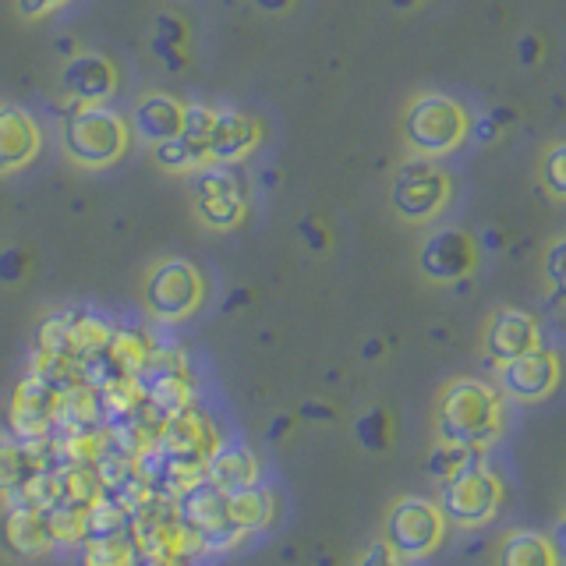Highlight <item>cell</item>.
I'll use <instances>...</instances> for the list:
<instances>
[{"label":"cell","mask_w":566,"mask_h":566,"mask_svg":"<svg viewBox=\"0 0 566 566\" xmlns=\"http://www.w3.org/2000/svg\"><path fill=\"white\" fill-rule=\"evenodd\" d=\"M503 432V400L482 379H453L436 400L439 442H457L468 450L492 447Z\"/></svg>","instance_id":"1"},{"label":"cell","mask_w":566,"mask_h":566,"mask_svg":"<svg viewBox=\"0 0 566 566\" xmlns=\"http://www.w3.org/2000/svg\"><path fill=\"white\" fill-rule=\"evenodd\" d=\"M61 142L71 164L85 170H103L124 159L132 128L111 103H75L61 124Z\"/></svg>","instance_id":"2"},{"label":"cell","mask_w":566,"mask_h":566,"mask_svg":"<svg viewBox=\"0 0 566 566\" xmlns=\"http://www.w3.org/2000/svg\"><path fill=\"white\" fill-rule=\"evenodd\" d=\"M439 485H442V492H439L442 517L460 531L485 527L489 521H495V513H500V506L506 500L500 474L482 460V450H474L468 457V464L453 471L450 478H442Z\"/></svg>","instance_id":"3"},{"label":"cell","mask_w":566,"mask_h":566,"mask_svg":"<svg viewBox=\"0 0 566 566\" xmlns=\"http://www.w3.org/2000/svg\"><path fill=\"white\" fill-rule=\"evenodd\" d=\"M447 538V517H442L439 503L421 500V495H400L394 506L386 510L382 521V542L394 553L407 559H429Z\"/></svg>","instance_id":"4"},{"label":"cell","mask_w":566,"mask_h":566,"mask_svg":"<svg viewBox=\"0 0 566 566\" xmlns=\"http://www.w3.org/2000/svg\"><path fill=\"white\" fill-rule=\"evenodd\" d=\"M142 301L159 323H185L206 301V280L199 265L188 259H164L156 262L146 283H142Z\"/></svg>","instance_id":"5"},{"label":"cell","mask_w":566,"mask_h":566,"mask_svg":"<svg viewBox=\"0 0 566 566\" xmlns=\"http://www.w3.org/2000/svg\"><path fill=\"white\" fill-rule=\"evenodd\" d=\"M403 135L411 142V149L421 156H442L460 146V138L468 135V114L464 106L450 96H418L411 111L403 117Z\"/></svg>","instance_id":"6"},{"label":"cell","mask_w":566,"mask_h":566,"mask_svg":"<svg viewBox=\"0 0 566 566\" xmlns=\"http://www.w3.org/2000/svg\"><path fill=\"white\" fill-rule=\"evenodd\" d=\"M174 503H177V513L199 531L206 548H234L248 538L244 531L230 521V492L212 485L209 478L195 489H188L181 500H174Z\"/></svg>","instance_id":"7"},{"label":"cell","mask_w":566,"mask_h":566,"mask_svg":"<svg viewBox=\"0 0 566 566\" xmlns=\"http://www.w3.org/2000/svg\"><path fill=\"white\" fill-rule=\"evenodd\" d=\"M195 212L212 230H234L248 212V191L234 167L212 164L195 177Z\"/></svg>","instance_id":"8"},{"label":"cell","mask_w":566,"mask_h":566,"mask_svg":"<svg viewBox=\"0 0 566 566\" xmlns=\"http://www.w3.org/2000/svg\"><path fill=\"white\" fill-rule=\"evenodd\" d=\"M450 195V181L429 156L407 159L394 177V191H389V202L400 212L403 220H429L442 209Z\"/></svg>","instance_id":"9"},{"label":"cell","mask_w":566,"mask_h":566,"mask_svg":"<svg viewBox=\"0 0 566 566\" xmlns=\"http://www.w3.org/2000/svg\"><path fill=\"white\" fill-rule=\"evenodd\" d=\"M156 447L164 457H174V460H188V464H209V457L223 447V439L217 432V424H212L209 415L195 411H181L177 418H170L164 429L156 436Z\"/></svg>","instance_id":"10"},{"label":"cell","mask_w":566,"mask_h":566,"mask_svg":"<svg viewBox=\"0 0 566 566\" xmlns=\"http://www.w3.org/2000/svg\"><path fill=\"white\" fill-rule=\"evenodd\" d=\"M61 386H53L43 376H29L11 397V432L18 439H43L57 424V407H61Z\"/></svg>","instance_id":"11"},{"label":"cell","mask_w":566,"mask_h":566,"mask_svg":"<svg viewBox=\"0 0 566 566\" xmlns=\"http://www.w3.org/2000/svg\"><path fill=\"white\" fill-rule=\"evenodd\" d=\"M563 379V365L553 350H527L521 358H513L500 368V382L513 400H524V403H535L553 397L559 389Z\"/></svg>","instance_id":"12"},{"label":"cell","mask_w":566,"mask_h":566,"mask_svg":"<svg viewBox=\"0 0 566 566\" xmlns=\"http://www.w3.org/2000/svg\"><path fill=\"white\" fill-rule=\"evenodd\" d=\"M43 149V128L25 106L0 103V177L25 170Z\"/></svg>","instance_id":"13"},{"label":"cell","mask_w":566,"mask_h":566,"mask_svg":"<svg viewBox=\"0 0 566 566\" xmlns=\"http://www.w3.org/2000/svg\"><path fill=\"white\" fill-rule=\"evenodd\" d=\"M259 138H262V128H259L255 117L234 111V106H217V117H212L206 146H209L212 164L234 167V164H241L244 156L255 153Z\"/></svg>","instance_id":"14"},{"label":"cell","mask_w":566,"mask_h":566,"mask_svg":"<svg viewBox=\"0 0 566 566\" xmlns=\"http://www.w3.org/2000/svg\"><path fill=\"white\" fill-rule=\"evenodd\" d=\"M120 88V71L106 53H75L64 64V93L75 103H111Z\"/></svg>","instance_id":"15"},{"label":"cell","mask_w":566,"mask_h":566,"mask_svg":"<svg viewBox=\"0 0 566 566\" xmlns=\"http://www.w3.org/2000/svg\"><path fill=\"white\" fill-rule=\"evenodd\" d=\"M542 347V333L538 323L521 308H503L489 318L485 326V354L495 365H506L521 354Z\"/></svg>","instance_id":"16"},{"label":"cell","mask_w":566,"mask_h":566,"mask_svg":"<svg viewBox=\"0 0 566 566\" xmlns=\"http://www.w3.org/2000/svg\"><path fill=\"white\" fill-rule=\"evenodd\" d=\"M418 262H421V273L436 283L460 280V276H468L474 265V241L464 230H436V234L424 241Z\"/></svg>","instance_id":"17"},{"label":"cell","mask_w":566,"mask_h":566,"mask_svg":"<svg viewBox=\"0 0 566 566\" xmlns=\"http://www.w3.org/2000/svg\"><path fill=\"white\" fill-rule=\"evenodd\" d=\"M185 124V103L170 93H146L138 96L132 106L128 128L135 138H142L146 146H164L170 142Z\"/></svg>","instance_id":"18"},{"label":"cell","mask_w":566,"mask_h":566,"mask_svg":"<svg viewBox=\"0 0 566 566\" xmlns=\"http://www.w3.org/2000/svg\"><path fill=\"white\" fill-rule=\"evenodd\" d=\"M206 478L212 485H220L223 492H241L259 485V460L255 453L241 447V442H223V447L209 457Z\"/></svg>","instance_id":"19"},{"label":"cell","mask_w":566,"mask_h":566,"mask_svg":"<svg viewBox=\"0 0 566 566\" xmlns=\"http://www.w3.org/2000/svg\"><path fill=\"white\" fill-rule=\"evenodd\" d=\"M0 538H4L8 553L22 559H40L53 548L43 513H32V510H8L4 524H0Z\"/></svg>","instance_id":"20"},{"label":"cell","mask_w":566,"mask_h":566,"mask_svg":"<svg viewBox=\"0 0 566 566\" xmlns=\"http://www.w3.org/2000/svg\"><path fill=\"white\" fill-rule=\"evenodd\" d=\"M492 566H563V563L548 535H538V531H510L495 545Z\"/></svg>","instance_id":"21"},{"label":"cell","mask_w":566,"mask_h":566,"mask_svg":"<svg viewBox=\"0 0 566 566\" xmlns=\"http://www.w3.org/2000/svg\"><path fill=\"white\" fill-rule=\"evenodd\" d=\"M230 521H234V527H241L244 535H259V531H265L276 521V495L262 485L230 492Z\"/></svg>","instance_id":"22"},{"label":"cell","mask_w":566,"mask_h":566,"mask_svg":"<svg viewBox=\"0 0 566 566\" xmlns=\"http://www.w3.org/2000/svg\"><path fill=\"white\" fill-rule=\"evenodd\" d=\"M82 566H138V548L128 531H120V535H111V538H85Z\"/></svg>","instance_id":"23"},{"label":"cell","mask_w":566,"mask_h":566,"mask_svg":"<svg viewBox=\"0 0 566 566\" xmlns=\"http://www.w3.org/2000/svg\"><path fill=\"white\" fill-rule=\"evenodd\" d=\"M85 513L88 510H78V506H64L57 503L53 510L43 513V521H46V531H50V538L53 545H82L85 542Z\"/></svg>","instance_id":"24"},{"label":"cell","mask_w":566,"mask_h":566,"mask_svg":"<svg viewBox=\"0 0 566 566\" xmlns=\"http://www.w3.org/2000/svg\"><path fill=\"white\" fill-rule=\"evenodd\" d=\"M354 432H358L365 450H376L379 453V450L389 447V439H394V424H389V415L386 411H368V415H361L358 424H354Z\"/></svg>","instance_id":"25"},{"label":"cell","mask_w":566,"mask_h":566,"mask_svg":"<svg viewBox=\"0 0 566 566\" xmlns=\"http://www.w3.org/2000/svg\"><path fill=\"white\" fill-rule=\"evenodd\" d=\"M474 450H468V447H457V442H439V447L432 450V457H429V471H432V478H450L453 471H460L468 464V457H471Z\"/></svg>","instance_id":"26"},{"label":"cell","mask_w":566,"mask_h":566,"mask_svg":"<svg viewBox=\"0 0 566 566\" xmlns=\"http://www.w3.org/2000/svg\"><path fill=\"white\" fill-rule=\"evenodd\" d=\"M542 181L545 188L566 199V142L563 146H553L545 153V164H542Z\"/></svg>","instance_id":"27"},{"label":"cell","mask_w":566,"mask_h":566,"mask_svg":"<svg viewBox=\"0 0 566 566\" xmlns=\"http://www.w3.org/2000/svg\"><path fill=\"white\" fill-rule=\"evenodd\" d=\"M545 280L556 301H566V238H559L545 255Z\"/></svg>","instance_id":"28"},{"label":"cell","mask_w":566,"mask_h":566,"mask_svg":"<svg viewBox=\"0 0 566 566\" xmlns=\"http://www.w3.org/2000/svg\"><path fill=\"white\" fill-rule=\"evenodd\" d=\"M350 566H403V559L379 538L376 545H368L365 553H361L358 559H354Z\"/></svg>","instance_id":"29"},{"label":"cell","mask_w":566,"mask_h":566,"mask_svg":"<svg viewBox=\"0 0 566 566\" xmlns=\"http://www.w3.org/2000/svg\"><path fill=\"white\" fill-rule=\"evenodd\" d=\"M18 4V14L29 18V22H40L46 14H57L61 8H67L71 0H14Z\"/></svg>","instance_id":"30"},{"label":"cell","mask_w":566,"mask_h":566,"mask_svg":"<svg viewBox=\"0 0 566 566\" xmlns=\"http://www.w3.org/2000/svg\"><path fill=\"white\" fill-rule=\"evenodd\" d=\"M156 40H167V43H177V46H181V43H185V25L177 22L174 14H159V18H156Z\"/></svg>","instance_id":"31"},{"label":"cell","mask_w":566,"mask_h":566,"mask_svg":"<svg viewBox=\"0 0 566 566\" xmlns=\"http://www.w3.org/2000/svg\"><path fill=\"white\" fill-rule=\"evenodd\" d=\"M153 50H156V57H164V61H167V67H181V64H185V57H181V53H177V50H181L177 43L153 40Z\"/></svg>","instance_id":"32"},{"label":"cell","mask_w":566,"mask_h":566,"mask_svg":"<svg viewBox=\"0 0 566 566\" xmlns=\"http://www.w3.org/2000/svg\"><path fill=\"white\" fill-rule=\"evenodd\" d=\"M538 53H542V43L535 40V35H524V40H521V50H517L521 64H535V61H538Z\"/></svg>","instance_id":"33"},{"label":"cell","mask_w":566,"mask_h":566,"mask_svg":"<svg viewBox=\"0 0 566 566\" xmlns=\"http://www.w3.org/2000/svg\"><path fill=\"white\" fill-rule=\"evenodd\" d=\"M553 548H556V556H559V563H566V517H559L556 521V527H553Z\"/></svg>","instance_id":"34"},{"label":"cell","mask_w":566,"mask_h":566,"mask_svg":"<svg viewBox=\"0 0 566 566\" xmlns=\"http://www.w3.org/2000/svg\"><path fill=\"white\" fill-rule=\"evenodd\" d=\"M495 128H500V124H495L492 117H485V120H478V124H474V132H471V135H474L478 142H492V138H495Z\"/></svg>","instance_id":"35"},{"label":"cell","mask_w":566,"mask_h":566,"mask_svg":"<svg viewBox=\"0 0 566 566\" xmlns=\"http://www.w3.org/2000/svg\"><path fill=\"white\" fill-rule=\"evenodd\" d=\"M482 244L489 248V252H500V248H503V234L495 227H485L482 230Z\"/></svg>","instance_id":"36"},{"label":"cell","mask_w":566,"mask_h":566,"mask_svg":"<svg viewBox=\"0 0 566 566\" xmlns=\"http://www.w3.org/2000/svg\"><path fill=\"white\" fill-rule=\"evenodd\" d=\"M255 4L262 8V11H283L291 4V0H255Z\"/></svg>","instance_id":"37"},{"label":"cell","mask_w":566,"mask_h":566,"mask_svg":"<svg viewBox=\"0 0 566 566\" xmlns=\"http://www.w3.org/2000/svg\"><path fill=\"white\" fill-rule=\"evenodd\" d=\"M138 566H185V563H174V559H153V556H138Z\"/></svg>","instance_id":"38"},{"label":"cell","mask_w":566,"mask_h":566,"mask_svg":"<svg viewBox=\"0 0 566 566\" xmlns=\"http://www.w3.org/2000/svg\"><path fill=\"white\" fill-rule=\"evenodd\" d=\"M301 230H305V234H308L312 248H323V234H318V230H315V227H308V223H305V227H301Z\"/></svg>","instance_id":"39"},{"label":"cell","mask_w":566,"mask_h":566,"mask_svg":"<svg viewBox=\"0 0 566 566\" xmlns=\"http://www.w3.org/2000/svg\"><path fill=\"white\" fill-rule=\"evenodd\" d=\"M394 4H397V8H411V4H415V0H394Z\"/></svg>","instance_id":"40"}]
</instances>
